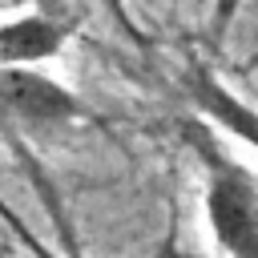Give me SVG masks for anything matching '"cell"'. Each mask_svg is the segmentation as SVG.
I'll use <instances>...</instances> for the list:
<instances>
[{
  "mask_svg": "<svg viewBox=\"0 0 258 258\" xmlns=\"http://www.w3.org/2000/svg\"><path fill=\"white\" fill-rule=\"evenodd\" d=\"M194 149L206 165V222L214 246L226 258H258V173L214 145L206 125H198Z\"/></svg>",
  "mask_w": 258,
  "mask_h": 258,
  "instance_id": "1",
  "label": "cell"
},
{
  "mask_svg": "<svg viewBox=\"0 0 258 258\" xmlns=\"http://www.w3.org/2000/svg\"><path fill=\"white\" fill-rule=\"evenodd\" d=\"M64 24L52 20V16H20V20H8L0 24V64H36V60H48L64 48Z\"/></svg>",
  "mask_w": 258,
  "mask_h": 258,
  "instance_id": "4",
  "label": "cell"
},
{
  "mask_svg": "<svg viewBox=\"0 0 258 258\" xmlns=\"http://www.w3.org/2000/svg\"><path fill=\"white\" fill-rule=\"evenodd\" d=\"M181 89L189 97V105L198 109V117L230 137H238L246 149L258 153V105H250L246 97H238L214 69L206 64H189L181 77Z\"/></svg>",
  "mask_w": 258,
  "mask_h": 258,
  "instance_id": "3",
  "label": "cell"
},
{
  "mask_svg": "<svg viewBox=\"0 0 258 258\" xmlns=\"http://www.w3.org/2000/svg\"><path fill=\"white\" fill-rule=\"evenodd\" d=\"M238 8H242V0H214V32H218V36L234 24Z\"/></svg>",
  "mask_w": 258,
  "mask_h": 258,
  "instance_id": "5",
  "label": "cell"
},
{
  "mask_svg": "<svg viewBox=\"0 0 258 258\" xmlns=\"http://www.w3.org/2000/svg\"><path fill=\"white\" fill-rule=\"evenodd\" d=\"M85 117L73 89L32 64H0V133L8 137H48Z\"/></svg>",
  "mask_w": 258,
  "mask_h": 258,
  "instance_id": "2",
  "label": "cell"
}]
</instances>
